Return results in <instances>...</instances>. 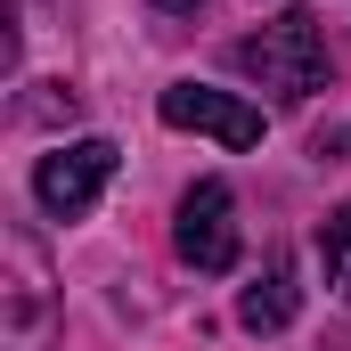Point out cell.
Returning a JSON list of instances; mask_svg holds the SVG:
<instances>
[{
    "label": "cell",
    "mask_w": 351,
    "mask_h": 351,
    "mask_svg": "<svg viewBox=\"0 0 351 351\" xmlns=\"http://www.w3.org/2000/svg\"><path fill=\"white\" fill-rule=\"evenodd\" d=\"M237 66H245V74L269 90V98H311V90L327 82V25H319L311 8H286L278 25L245 33Z\"/></svg>",
    "instance_id": "obj_1"
},
{
    "label": "cell",
    "mask_w": 351,
    "mask_h": 351,
    "mask_svg": "<svg viewBox=\"0 0 351 351\" xmlns=\"http://www.w3.org/2000/svg\"><path fill=\"white\" fill-rule=\"evenodd\" d=\"M172 254H180L188 269H204V278L237 269L245 237H237V196H229V180H196V188L180 196V221H172Z\"/></svg>",
    "instance_id": "obj_2"
},
{
    "label": "cell",
    "mask_w": 351,
    "mask_h": 351,
    "mask_svg": "<svg viewBox=\"0 0 351 351\" xmlns=\"http://www.w3.org/2000/svg\"><path fill=\"white\" fill-rule=\"evenodd\" d=\"M114 164H123V147H114V139H74V147H49V156H41V172H33L41 213H49V221H82L90 204H98V188L114 180Z\"/></svg>",
    "instance_id": "obj_3"
},
{
    "label": "cell",
    "mask_w": 351,
    "mask_h": 351,
    "mask_svg": "<svg viewBox=\"0 0 351 351\" xmlns=\"http://www.w3.org/2000/svg\"><path fill=\"white\" fill-rule=\"evenodd\" d=\"M156 114H164L172 131H204V139H221V147H262V106H245V98H229V90L172 82L164 98H156Z\"/></svg>",
    "instance_id": "obj_4"
},
{
    "label": "cell",
    "mask_w": 351,
    "mask_h": 351,
    "mask_svg": "<svg viewBox=\"0 0 351 351\" xmlns=\"http://www.w3.org/2000/svg\"><path fill=\"white\" fill-rule=\"evenodd\" d=\"M286 319H294V269H286V254H269V269L237 294V327L245 335H278Z\"/></svg>",
    "instance_id": "obj_5"
},
{
    "label": "cell",
    "mask_w": 351,
    "mask_h": 351,
    "mask_svg": "<svg viewBox=\"0 0 351 351\" xmlns=\"http://www.w3.org/2000/svg\"><path fill=\"white\" fill-rule=\"evenodd\" d=\"M319 254H327V286L351 294V196L327 213V229H319Z\"/></svg>",
    "instance_id": "obj_6"
},
{
    "label": "cell",
    "mask_w": 351,
    "mask_h": 351,
    "mask_svg": "<svg viewBox=\"0 0 351 351\" xmlns=\"http://www.w3.org/2000/svg\"><path fill=\"white\" fill-rule=\"evenodd\" d=\"M156 8H164V16H196L204 0H156Z\"/></svg>",
    "instance_id": "obj_7"
}]
</instances>
